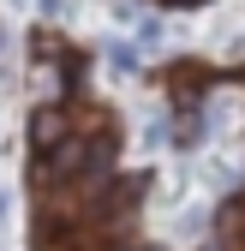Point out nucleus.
<instances>
[{"instance_id":"obj_1","label":"nucleus","mask_w":245,"mask_h":251,"mask_svg":"<svg viewBox=\"0 0 245 251\" xmlns=\"http://www.w3.org/2000/svg\"><path fill=\"white\" fill-rule=\"evenodd\" d=\"M138 203H144V179H114L96 215H90V227H108V233H132L138 227Z\"/></svg>"},{"instance_id":"obj_2","label":"nucleus","mask_w":245,"mask_h":251,"mask_svg":"<svg viewBox=\"0 0 245 251\" xmlns=\"http://www.w3.org/2000/svg\"><path fill=\"white\" fill-rule=\"evenodd\" d=\"M66 132H72V108L54 102V96L36 102V108H30V120H24V144H30V155H48Z\"/></svg>"},{"instance_id":"obj_3","label":"nucleus","mask_w":245,"mask_h":251,"mask_svg":"<svg viewBox=\"0 0 245 251\" xmlns=\"http://www.w3.org/2000/svg\"><path fill=\"white\" fill-rule=\"evenodd\" d=\"M102 60H108V66H114L120 78L144 72V48H138V42H108V48H102Z\"/></svg>"},{"instance_id":"obj_4","label":"nucleus","mask_w":245,"mask_h":251,"mask_svg":"<svg viewBox=\"0 0 245 251\" xmlns=\"http://www.w3.org/2000/svg\"><path fill=\"white\" fill-rule=\"evenodd\" d=\"M132 24H138V36H132L138 48H162L168 30H162V18H156V12H132Z\"/></svg>"},{"instance_id":"obj_5","label":"nucleus","mask_w":245,"mask_h":251,"mask_svg":"<svg viewBox=\"0 0 245 251\" xmlns=\"http://www.w3.org/2000/svg\"><path fill=\"white\" fill-rule=\"evenodd\" d=\"M30 6H36V12H48V18H54V12H60V0H30Z\"/></svg>"},{"instance_id":"obj_6","label":"nucleus","mask_w":245,"mask_h":251,"mask_svg":"<svg viewBox=\"0 0 245 251\" xmlns=\"http://www.w3.org/2000/svg\"><path fill=\"white\" fill-rule=\"evenodd\" d=\"M6 209H12V198H6V192H0V222H6Z\"/></svg>"},{"instance_id":"obj_7","label":"nucleus","mask_w":245,"mask_h":251,"mask_svg":"<svg viewBox=\"0 0 245 251\" xmlns=\"http://www.w3.org/2000/svg\"><path fill=\"white\" fill-rule=\"evenodd\" d=\"M168 6H203V0H168Z\"/></svg>"},{"instance_id":"obj_8","label":"nucleus","mask_w":245,"mask_h":251,"mask_svg":"<svg viewBox=\"0 0 245 251\" xmlns=\"http://www.w3.org/2000/svg\"><path fill=\"white\" fill-rule=\"evenodd\" d=\"M144 251H168V245H144Z\"/></svg>"},{"instance_id":"obj_9","label":"nucleus","mask_w":245,"mask_h":251,"mask_svg":"<svg viewBox=\"0 0 245 251\" xmlns=\"http://www.w3.org/2000/svg\"><path fill=\"white\" fill-rule=\"evenodd\" d=\"M239 233H245V227H239ZM239 251H245V245H239Z\"/></svg>"}]
</instances>
